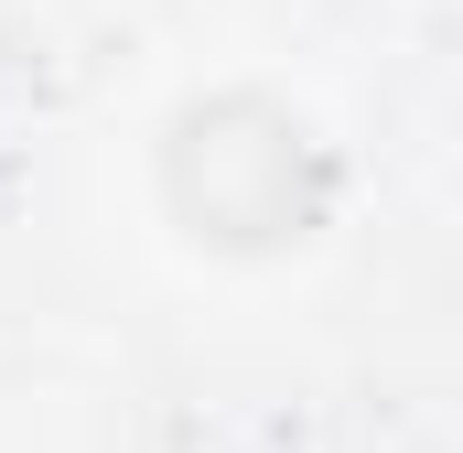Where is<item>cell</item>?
Instances as JSON below:
<instances>
[{
	"label": "cell",
	"mask_w": 463,
	"mask_h": 453,
	"mask_svg": "<svg viewBox=\"0 0 463 453\" xmlns=\"http://www.w3.org/2000/svg\"><path fill=\"white\" fill-rule=\"evenodd\" d=\"M162 217L205 259H280L302 248L335 206V151L324 130L269 98V87H216L162 130Z\"/></svg>",
	"instance_id": "obj_1"
}]
</instances>
